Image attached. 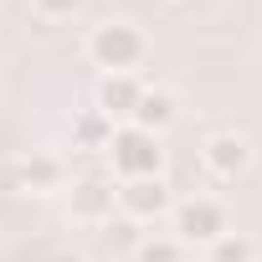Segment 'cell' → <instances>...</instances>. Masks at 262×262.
<instances>
[{"instance_id": "6", "label": "cell", "mask_w": 262, "mask_h": 262, "mask_svg": "<svg viewBox=\"0 0 262 262\" xmlns=\"http://www.w3.org/2000/svg\"><path fill=\"white\" fill-rule=\"evenodd\" d=\"M67 211H72V221H82V226H103V221H113V180H98V175H88V180H72V190H67Z\"/></svg>"}, {"instance_id": "14", "label": "cell", "mask_w": 262, "mask_h": 262, "mask_svg": "<svg viewBox=\"0 0 262 262\" xmlns=\"http://www.w3.org/2000/svg\"><path fill=\"white\" fill-rule=\"evenodd\" d=\"M57 262H82V257H57Z\"/></svg>"}, {"instance_id": "9", "label": "cell", "mask_w": 262, "mask_h": 262, "mask_svg": "<svg viewBox=\"0 0 262 262\" xmlns=\"http://www.w3.org/2000/svg\"><path fill=\"white\" fill-rule=\"evenodd\" d=\"M175 93L170 88H144L139 93V103H134V113H128V123L134 128H144V134H165V128L175 123Z\"/></svg>"}, {"instance_id": "5", "label": "cell", "mask_w": 262, "mask_h": 262, "mask_svg": "<svg viewBox=\"0 0 262 262\" xmlns=\"http://www.w3.org/2000/svg\"><path fill=\"white\" fill-rule=\"evenodd\" d=\"M201 165H206L216 180H236V175H247V165H252V144H247L242 134H231V128H221V134H211V139L201 144Z\"/></svg>"}, {"instance_id": "13", "label": "cell", "mask_w": 262, "mask_h": 262, "mask_svg": "<svg viewBox=\"0 0 262 262\" xmlns=\"http://www.w3.org/2000/svg\"><path fill=\"white\" fill-rule=\"evenodd\" d=\"M82 6L88 0H31V11L41 21H72V16H82Z\"/></svg>"}, {"instance_id": "10", "label": "cell", "mask_w": 262, "mask_h": 262, "mask_svg": "<svg viewBox=\"0 0 262 262\" xmlns=\"http://www.w3.org/2000/svg\"><path fill=\"white\" fill-rule=\"evenodd\" d=\"M108 139H113V118L108 113H98V108H82L77 118H72V144L77 149H108Z\"/></svg>"}, {"instance_id": "3", "label": "cell", "mask_w": 262, "mask_h": 262, "mask_svg": "<svg viewBox=\"0 0 262 262\" xmlns=\"http://www.w3.org/2000/svg\"><path fill=\"white\" fill-rule=\"evenodd\" d=\"M113 206L134 221V226H144V221H160V216L175 206V195H170L165 175H149V180H118V185H113Z\"/></svg>"}, {"instance_id": "7", "label": "cell", "mask_w": 262, "mask_h": 262, "mask_svg": "<svg viewBox=\"0 0 262 262\" xmlns=\"http://www.w3.org/2000/svg\"><path fill=\"white\" fill-rule=\"evenodd\" d=\"M139 93H144L139 72H103V82H98V93H93V108L108 113V118H123V123H128V113H134Z\"/></svg>"}, {"instance_id": "11", "label": "cell", "mask_w": 262, "mask_h": 262, "mask_svg": "<svg viewBox=\"0 0 262 262\" xmlns=\"http://www.w3.org/2000/svg\"><path fill=\"white\" fill-rule=\"evenodd\" d=\"M211 262H257V247H252V236L226 231V236L211 242Z\"/></svg>"}, {"instance_id": "2", "label": "cell", "mask_w": 262, "mask_h": 262, "mask_svg": "<svg viewBox=\"0 0 262 262\" xmlns=\"http://www.w3.org/2000/svg\"><path fill=\"white\" fill-rule=\"evenodd\" d=\"M103 155H108V165H113L118 180L165 175V144H160V134H144V128H134V123H118Z\"/></svg>"}, {"instance_id": "8", "label": "cell", "mask_w": 262, "mask_h": 262, "mask_svg": "<svg viewBox=\"0 0 262 262\" xmlns=\"http://www.w3.org/2000/svg\"><path fill=\"white\" fill-rule=\"evenodd\" d=\"M67 185V165L47 149H31L21 165H16V190H36V195H52Z\"/></svg>"}, {"instance_id": "4", "label": "cell", "mask_w": 262, "mask_h": 262, "mask_svg": "<svg viewBox=\"0 0 262 262\" xmlns=\"http://www.w3.org/2000/svg\"><path fill=\"white\" fill-rule=\"evenodd\" d=\"M175 211V242H216V236H226L231 226H226V206L221 201H211V195H185L180 206H170Z\"/></svg>"}, {"instance_id": "1", "label": "cell", "mask_w": 262, "mask_h": 262, "mask_svg": "<svg viewBox=\"0 0 262 262\" xmlns=\"http://www.w3.org/2000/svg\"><path fill=\"white\" fill-rule=\"evenodd\" d=\"M88 62L93 67H103V72H134V67H144V57H149V36L134 26V21H103V26H93L88 31Z\"/></svg>"}, {"instance_id": "12", "label": "cell", "mask_w": 262, "mask_h": 262, "mask_svg": "<svg viewBox=\"0 0 262 262\" xmlns=\"http://www.w3.org/2000/svg\"><path fill=\"white\" fill-rule=\"evenodd\" d=\"M134 257L139 262H185V242H175V236H139Z\"/></svg>"}]
</instances>
